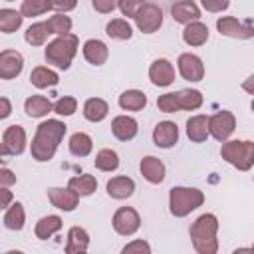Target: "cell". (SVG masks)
<instances>
[{
    "label": "cell",
    "mask_w": 254,
    "mask_h": 254,
    "mask_svg": "<svg viewBox=\"0 0 254 254\" xmlns=\"http://www.w3.org/2000/svg\"><path fill=\"white\" fill-rule=\"evenodd\" d=\"M65 131H67V125L58 119H48V121L40 123L36 127V135H34L32 147H30L32 157L38 163H46V161L54 159L58 145L62 143Z\"/></svg>",
    "instance_id": "1"
},
{
    "label": "cell",
    "mask_w": 254,
    "mask_h": 254,
    "mask_svg": "<svg viewBox=\"0 0 254 254\" xmlns=\"http://www.w3.org/2000/svg\"><path fill=\"white\" fill-rule=\"evenodd\" d=\"M218 218L210 212L200 214L190 224V240L198 254H216L218 252Z\"/></svg>",
    "instance_id": "2"
},
{
    "label": "cell",
    "mask_w": 254,
    "mask_h": 254,
    "mask_svg": "<svg viewBox=\"0 0 254 254\" xmlns=\"http://www.w3.org/2000/svg\"><path fill=\"white\" fill-rule=\"evenodd\" d=\"M77 46H79V42H77L75 34L58 36L46 48V62L60 69H67L71 65L73 56L77 54Z\"/></svg>",
    "instance_id": "3"
},
{
    "label": "cell",
    "mask_w": 254,
    "mask_h": 254,
    "mask_svg": "<svg viewBox=\"0 0 254 254\" xmlns=\"http://www.w3.org/2000/svg\"><path fill=\"white\" fill-rule=\"evenodd\" d=\"M202 202H204V194L198 189L173 187L171 192H169V208H171V214L177 216V218H183V216L190 214Z\"/></svg>",
    "instance_id": "4"
},
{
    "label": "cell",
    "mask_w": 254,
    "mask_h": 254,
    "mask_svg": "<svg viewBox=\"0 0 254 254\" xmlns=\"http://www.w3.org/2000/svg\"><path fill=\"white\" fill-rule=\"evenodd\" d=\"M220 157L238 171H250L254 165V141H226L220 147Z\"/></svg>",
    "instance_id": "5"
},
{
    "label": "cell",
    "mask_w": 254,
    "mask_h": 254,
    "mask_svg": "<svg viewBox=\"0 0 254 254\" xmlns=\"http://www.w3.org/2000/svg\"><path fill=\"white\" fill-rule=\"evenodd\" d=\"M135 24L143 34H155L163 26V10L155 2H143L135 16Z\"/></svg>",
    "instance_id": "6"
},
{
    "label": "cell",
    "mask_w": 254,
    "mask_h": 254,
    "mask_svg": "<svg viewBox=\"0 0 254 254\" xmlns=\"http://www.w3.org/2000/svg\"><path fill=\"white\" fill-rule=\"evenodd\" d=\"M234 129H236V117L232 111L222 109L208 117V133L220 143H226L228 137L234 133Z\"/></svg>",
    "instance_id": "7"
},
{
    "label": "cell",
    "mask_w": 254,
    "mask_h": 254,
    "mask_svg": "<svg viewBox=\"0 0 254 254\" xmlns=\"http://www.w3.org/2000/svg\"><path fill=\"white\" fill-rule=\"evenodd\" d=\"M113 230L121 236H131L141 226V216L133 206H121L113 214Z\"/></svg>",
    "instance_id": "8"
},
{
    "label": "cell",
    "mask_w": 254,
    "mask_h": 254,
    "mask_svg": "<svg viewBox=\"0 0 254 254\" xmlns=\"http://www.w3.org/2000/svg\"><path fill=\"white\" fill-rule=\"evenodd\" d=\"M216 30H218L222 36L236 38V40L254 38V26L244 24V22H238V20L232 18V16H220V18L216 20Z\"/></svg>",
    "instance_id": "9"
},
{
    "label": "cell",
    "mask_w": 254,
    "mask_h": 254,
    "mask_svg": "<svg viewBox=\"0 0 254 254\" xmlns=\"http://www.w3.org/2000/svg\"><path fill=\"white\" fill-rule=\"evenodd\" d=\"M26 149V131L22 125H10L2 133V155H22Z\"/></svg>",
    "instance_id": "10"
},
{
    "label": "cell",
    "mask_w": 254,
    "mask_h": 254,
    "mask_svg": "<svg viewBox=\"0 0 254 254\" xmlns=\"http://www.w3.org/2000/svg\"><path fill=\"white\" fill-rule=\"evenodd\" d=\"M179 73L183 75V79H189V81H200L204 77V65H202V60L194 54H181L179 60Z\"/></svg>",
    "instance_id": "11"
},
{
    "label": "cell",
    "mask_w": 254,
    "mask_h": 254,
    "mask_svg": "<svg viewBox=\"0 0 254 254\" xmlns=\"http://www.w3.org/2000/svg\"><path fill=\"white\" fill-rule=\"evenodd\" d=\"M24 58L16 50H2L0 52V77L2 79H14L22 73Z\"/></svg>",
    "instance_id": "12"
},
{
    "label": "cell",
    "mask_w": 254,
    "mask_h": 254,
    "mask_svg": "<svg viewBox=\"0 0 254 254\" xmlns=\"http://www.w3.org/2000/svg\"><path fill=\"white\" fill-rule=\"evenodd\" d=\"M149 79L153 85H159V87H167L175 81V67L169 60L165 58H159L151 64L149 67Z\"/></svg>",
    "instance_id": "13"
},
{
    "label": "cell",
    "mask_w": 254,
    "mask_h": 254,
    "mask_svg": "<svg viewBox=\"0 0 254 254\" xmlns=\"http://www.w3.org/2000/svg\"><path fill=\"white\" fill-rule=\"evenodd\" d=\"M179 141V127L173 121H161L153 129V143L161 149H171Z\"/></svg>",
    "instance_id": "14"
},
{
    "label": "cell",
    "mask_w": 254,
    "mask_h": 254,
    "mask_svg": "<svg viewBox=\"0 0 254 254\" xmlns=\"http://www.w3.org/2000/svg\"><path fill=\"white\" fill-rule=\"evenodd\" d=\"M48 198H50L52 206H56L64 212H71L79 202V196L71 189H60V187L48 189Z\"/></svg>",
    "instance_id": "15"
},
{
    "label": "cell",
    "mask_w": 254,
    "mask_h": 254,
    "mask_svg": "<svg viewBox=\"0 0 254 254\" xmlns=\"http://www.w3.org/2000/svg\"><path fill=\"white\" fill-rule=\"evenodd\" d=\"M171 14H173V20L179 22V24H192V22H198L200 18V10L198 6L192 2V0H181V2H175L171 6Z\"/></svg>",
    "instance_id": "16"
},
{
    "label": "cell",
    "mask_w": 254,
    "mask_h": 254,
    "mask_svg": "<svg viewBox=\"0 0 254 254\" xmlns=\"http://www.w3.org/2000/svg\"><path fill=\"white\" fill-rule=\"evenodd\" d=\"M139 131V125L133 117L129 115H117L113 121H111V133L119 139V141H131L135 139Z\"/></svg>",
    "instance_id": "17"
},
{
    "label": "cell",
    "mask_w": 254,
    "mask_h": 254,
    "mask_svg": "<svg viewBox=\"0 0 254 254\" xmlns=\"http://www.w3.org/2000/svg\"><path fill=\"white\" fill-rule=\"evenodd\" d=\"M139 169H141V175H143L151 185H159V183L165 181V165H163V161L157 159V157H151V155H149V157H143Z\"/></svg>",
    "instance_id": "18"
},
{
    "label": "cell",
    "mask_w": 254,
    "mask_h": 254,
    "mask_svg": "<svg viewBox=\"0 0 254 254\" xmlns=\"http://www.w3.org/2000/svg\"><path fill=\"white\" fill-rule=\"evenodd\" d=\"M107 194L111 198H117V200H123V198H129L133 192H135V181L129 179V177H113L107 181Z\"/></svg>",
    "instance_id": "19"
},
{
    "label": "cell",
    "mask_w": 254,
    "mask_h": 254,
    "mask_svg": "<svg viewBox=\"0 0 254 254\" xmlns=\"http://www.w3.org/2000/svg\"><path fill=\"white\" fill-rule=\"evenodd\" d=\"M83 58L91 65H103L109 58V50L101 40H87L83 44Z\"/></svg>",
    "instance_id": "20"
},
{
    "label": "cell",
    "mask_w": 254,
    "mask_h": 254,
    "mask_svg": "<svg viewBox=\"0 0 254 254\" xmlns=\"http://www.w3.org/2000/svg\"><path fill=\"white\" fill-rule=\"evenodd\" d=\"M89 246V234L81 226H71L67 230V242H65V254H79L85 252Z\"/></svg>",
    "instance_id": "21"
},
{
    "label": "cell",
    "mask_w": 254,
    "mask_h": 254,
    "mask_svg": "<svg viewBox=\"0 0 254 254\" xmlns=\"http://www.w3.org/2000/svg\"><path fill=\"white\" fill-rule=\"evenodd\" d=\"M109 113V105L105 99L101 97H89L85 103H83V117L91 123H99L107 117Z\"/></svg>",
    "instance_id": "22"
},
{
    "label": "cell",
    "mask_w": 254,
    "mask_h": 254,
    "mask_svg": "<svg viewBox=\"0 0 254 254\" xmlns=\"http://www.w3.org/2000/svg\"><path fill=\"white\" fill-rule=\"evenodd\" d=\"M187 135L192 143H202L206 141L208 133V117L206 115H192L187 121Z\"/></svg>",
    "instance_id": "23"
},
{
    "label": "cell",
    "mask_w": 254,
    "mask_h": 254,
    "mask_svg": "<svg viewBox=\"0 0 254 254\" xmlns=\"http://www.w3.org/2000/svg\"><path fill=\"white\" fill-rule=\"evenodd\" d=\"M30 81H32V85H36L38 89H46V87H54V85H58L60 75H58L54 69L46 67V65H38V67L32 69V73H30Z\"/></svg>",
    "instance_id": "24"
},
{
    "label": "cell",
    "mask_w": 254,
    "mask_h": 254,
    "mask_svg": "<svg viewBox=\"0 0 254 254\" xmlns=\"http://www.w3.org/2000/svg\"><path fill=\"white\" fill-rule=\"evenodd\" d=\"M183 40H185L187 46H202V44H206V40H208V28H206V24L192 22V24L185 26Z\"/></svg>",
    "instance_id": "25"
},
{
    "label": "cell",
    "mask_w": 254,
    "mask_h": 254,
    "mask_svg": "<svg viewBox=\"0 0 254 254\" xmlns=\"http://www.w3.org/2000/svg\"><path fill=\"white\" fill-rule=\"evenodd\" d=\"M24 111L30 117H44L50 111H54V103L48 97H44V95H30L24 101Z\"/></svg>",
    "instance_id": "26"
},
{
    "label": "cell",
    "mask_w": 254,
    "mask_h": 254,
    "mask_svg": "<svg viewBox=\"0 0 254 254\" xmlns=\"http://www.w3.org/2000/svg\"><path fill=\"white\" fill-rule=\"evenodd\" d=\"M62 218L58 216V214H48V216H42L38 222H36V228H34V232H36V236L40 238V240H48V238H52L60 228H62Z\"/></svg>",
    "instance_id": "27"
},
{
    "label": "cell",
    "mask_w": 254,
    "mask_h": 254,
    "mask_svg": "<svg viewBox=\"0 0 254 254\" xmlns=\"http://www.w3.org/2000/svg\"><path fill=\"white\" fill-rule=\"evenodd\" d=\"M147 105V95L139 89H127L119 95V107L125 111H141Z\"/></svg>",
    "instance_id": "28"
},
{
    "label": "cell",
    "mask_w": 254,
    "mask_h": 254,
    "mask_svg": "<svg viewBox=\"0 0 254 254\" xmlns=\"http://www.w3.org/2000/svg\"><path fill=\"white\" fill-rule=\"evenodd\" d=\"M67 189H71L77 196H89L95 192L97 189V181L93 175H79V177H71L67 181Z\"/></svg>",
    "instance_id": "29"
},
{
    "label": "cell",
    "mask_w": 254,
    "mask_h": 254,
    "mask_svg": "<svg viewBox=\"0 0 254 254\" xmlns=\"http://www.w3.org/2000/svg\"><path fill=\"white\" fill-rule=\"evenodd\" d=\"M24 222H26V212H24L22 202L10 204L6 208V212H4V226L8 230H22L24 228Z\"/></svg>",
    "instance_id": "30"
},
{
    "label": "cell",
    "mask_w": 254,
    "mask_h": 254,
    "mask_svg": "<svg viewBox=\"0 0 254 254\" xmlns=\"http://www.w3.org/2000/svg\"><path fill=\"white\" fill-rule=\"evenodd\" d=\"M91 149H93V141L87 133L77 131L69 137V153L73 157H87L91 153Z\"/></svg>",
    "instance_id": "31"
},
{
    "label": "cell",
    "mask_w": 254,
    "mask_h": 254,
    "mask_svg": "<svg viewBox=\"0 0 254 254\" xmlns=\"http://www.w3.org/2000/svg\"><path fill=\"white\" fill-rule=\"evenodd\" d=\"M22 12L10 10V8H2L0 10V32L2 34H12L22 26Z\"/></svg>",
    "instance_id": "32"
},
{
    "label": "cell",
    "mask_w": 254,
    "mask_h": 254,
    "mask_svg": "<svg viewBox=\"0 0 254 254\" xmlns=\"http://www.w3.org/2000/svg\"><path fill=\"white\" fill-rule=\"evenodd\" d=\"M105 34L109 38H113V40H129L133 36V28H131V24L127 20L115 18L105 26Z\"/></svg>",
    "instance_id": "33"
},
{
    "label": "cell",
    "mask_w": 254,
    "mask_h": 254,
    "mask_svg": "<svg viewBox=\"0 0 254 254\" xmlns=\"http://www.w3.org/2000/svg\"><path fill=\"white\" fill-rule=\"evenodd\" d=\"M117 167H119V155L113 149H101L95 155V169L103 173H111V171H117Z\"/></svg>",
    "instance_id": "34"
},
{
    "label": "cell",
    "mask_w": 254,
    "mask_h": 254,
    "mask_svg": "<svg viewBox=\"0 0 254 254\" xmlns=\"http://www.w3.org/2000/svg\"><path fill=\"white\" fill-rule=\"evenodd\" d=\"M48 36H50V30H48L46 22H36V24H32V26L26 30V34H24V38H26V42H28L30 46H44L46 40H48Z\"/></svg>",
    "instance_id": "35"
},
{
    "label": "cell",
    "mask_w": 254,
    "mask_h": 254,
    "mask_svg": "<svg viewBox=\"0 0 254 254\" xmlns=\"http://www.w3.org/2000/svg\"><path fill=\"white\" fill-rule=\"evenodd\" d=\"M54 10V4L48 2V0H24L22 6H20V12L22 16L26 18H32V16H42L44 12H50Z\"/></svg>",
    "instance_id": "36"
},
{
    "label": "cell",
    "mask_w": 254,
    "mask_h": 254,
    "mask_svg": "<svg viewBox=\"0 0 254 254\" xmlns=\"http://www.w3.org/2000/svg\"><path fill=\"white\" fill-rule=\"evenodd\" d=\"M179 103H181V109L194 111L202 105V93L198 89H181L179 91Z\"/></svg>",
    "instance_id": "37"
},
{
    "label": "cell",
    "mask_w": 254,
    "mask_h": 254,
    "mask_svg": "<svg viewBox=\"0 0 254 254\" xmlns=\"http://www.w3.org/2000/svg\"><path fill=\"white\" fill-rule=\"evenodd\" d=\"M50 34H58V36H65V34H71V18L65 16V14H54L48 22H46Z\"/></svg>",
    "instance_id": "38"
},
{
    "label": "cell",
    "mask_w": 254,
    "mask_h": 254,
    "mask_svg": "<svg viewBox=\"0 0 254 254\" xmlns=\"http://www.w3.org/2000/svg\"><path fill=\"white\" fill-rule=\"evenodd\" d=\"M157 107L159 111L163 113H175L181 109V103H179V93H163L157 97Z\"/></svg>",
    "instance_id": "39"
},
{
    "label": "cell",
    "mask_w": 254,
    "mask_h": 254,
    "mask_svg": "<svg viewBox=\"0 0 254 254\" xmlns=\"http://www.w3.org/2000/svg\"><path fill=\"white\" fill-rule=\"evenodd\" d=\"M75 109H77V99L71 97V95H64V97H60V99L54 103V113L64 115V117L73 115Z\"/></svg>",
    "instance_id": "40"
},
{
    "label": "cell",
    "mask_w": 254,
    "mask_h": 254,
    "mask_svg": "<svg viewBox=\"0 0 254 254\" xmlns=\"http://www.w3.org/2000/svg\"><path fill=\"white\" fill-rule=\"evenodd\" d=\"M121 254H151V246L147 240H131L123 246Z\"/></svg>",
    "instance_id": "41"
},
{
    "label": "cell",
    "mask_w": 254,
    "mask_h": 254,
    "mask_svg": "<svg viewBox=\"0 0 254 254\" xmlns=\"http://www.w3.org/2000/svg\"><path fill=\"white\" fill-rule=\"evenodd\" d=\"M141 6H143V2H135V0H123L117 4V8L123 12V16H129V18H135L137 12L141 10Z\"/></svg>",
    "instance_id": "42"
},
{
    "label": "cell",
    "mask_w": 254,
    "mask_h": 254,
    "mask_svg": "<svg viewBox=\"0 0 254 254\" xmlns=\"http://www.w3.org/2000/svg\"><path fill=\"white\" fill-rule=\"evenodd\" d=\"M91 6L101 14H109V12H113L117 8V2H113V0H93Z\"/></svg>",
    "instance_id": "43"
},
{
    "label": "cell",
    "mask_w": 254,
    "mask_h": 254,
    "mask_svg": "<svg viewBox=\"0 0 254 254\" xmlns=\"http://www.w3.org/2000/svg\"><path fill=\"white\" fill-rule=\"evenodd\" d=\"M16 183V175L10 171V169H2L0 171V185H2V189H8L10 185H14Z\"/></svg>",
    "instance_id": "44"
},
{
    "label": "cell",
    "mask_w": 254,
    "mask_h": 254,
    "mask_svg": "<svg viewBox=\"0 0 254 254\" xmlns=\"http://www.w3.org/2000/svg\"><path fill=\"white\" fill-rule=\"evenodd\" d=\"M202 8L208 10V12H222L228 8V2H208V0H202Z\"/></svg>",
    "instance_id": "45"
},
{
    "label": "cell",
    "mask_w": 254,
    "mask_h": 254,
    "mask_svg": "<svg viewBox=\"0 0 254 254\" xmlns=\"http://www.w3.org/2000/svg\"><path fill=\"white\" fill-rule=\"evenodd\" d=\"M52 4H54L56 14H65V12L75 8V2H52Z\"/></svg>",
    "instance_id": "46"
},
{
    "label": "cell",
    "mask_w": 254,
    "mask_h": 254,
    "mask_svg": "<svg viewBox=\"0 0 254 254\" xmlns=\"http://www.w3.org/2000/svg\"><path fill=\"white\" fill-rule=\"evenodd\" d=\"M10 111H12V107H10L8 97H0V119H6L10 115Z\"/></svg>",
    "instance_id": "47"
},
{
    "label": "cell",
    "mask_w": 254,
    "mask_h": 254,
    "mask_svg": "<svg viewBox=\"0 0 254 254\" xmlns=\"http://www.w3.org/2000/svg\"><path fill=\"white\" fill-rule=\"evenodd\" d=\"M242 89H244L246 93L254 95V73H252L248 79H244V81H242Z\"/></svg>",
    "instance_id": "48"
},
{
    "label": "cell",
    "mask_w": 254,
    "mask_h": 254,
    "mask_svg": "<svg viewBox=\"0 0 254 254\" xmlns=\"http://www.w3.org/2000/svg\"><path fill=\"white\" fill-rule=\"evenodd\" d=\"M10 200H12V192L8 189H2V208L10 206Z\"/></svg>",
    "instance_id": "49"
},
{
    "label": "cell",
    "mask_w": 254,
    "mask_h": 254,
    "mask_svg": "<svg viewBox=\"0 0 254 254\" xmlns=\"http://www.w3.org/2000/svg\"><path fill=\"white\" fill-rule=\"evenodd\" d=\"M232 254H254V248H236Z\"/></svg>",
    "instance_id": "50"
},
{
    "label": "cell",
    "mask_w": 254,
    "mask_h": 254,
    "mask_svg": "<svg viewBox=\"0 0 254 254\" xmlns=\"http://www.w3.org/2000/svg\"><path fill=\"white\" fill-rule=\"evenodd\" d=\"M4 254H24V252H20V250H8V252H4Z\"/></svg>",
    "instance_id": "51"
},
{
    "label": "cell",
    "mask_w": 254,
    "mask_h": 254,
    "mask_svg": "<svg viewBox=\"0 0 254 254\" xmlns=\"http://www.w3.org/2000/svg\"><path fill=\"white\" fill-rule=\"evenodd\" d=\"M250 107H252V111H254V99H252V105H250Z\"/></svg>",
    "instance_id": "52"
},
{
    "label": "cell",
    "mask_w": 254,
    "mask_h": 254,
    "mask_svg": "<svg viewBox=\"0 0 254 254\" xmlns=\"http://www.w3.org/2000/svg\"><path fill=\"white\" fill-rule=\"evenodd\" d=\"M79 254H85V252H79Z\"/></svg>",
    "instance_id": "53"
},
{
    "label": "cell",
    "mask_w": 254,
    "mask_h": 254,
    "mask_svg": "<svg viewBox=\"0 0 254 254\" xmlns=\"http://www.w3.org/2000/svg\"><path fill=\"white\" fill-rule=\"evenodd\" d=\"M252 248H254V246H252Z\"/></svg>",
    "instance_id": "54"
}]
</instances>
